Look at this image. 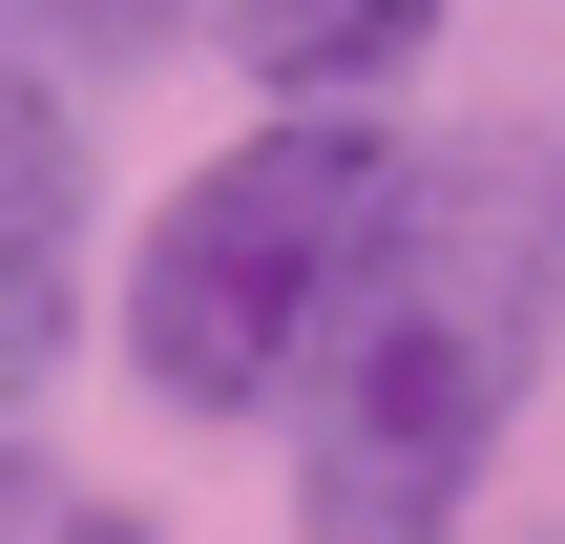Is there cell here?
Here are the masks:
<instances>
[{
  "instance_id": "1",
  "label": "cell",
  "mask_w": 565,
  "mask_h": 544,
  "mask_svg": "<svg viewBox=\"0 0 565 544\" xmlns=\"http://www.w3.org/2000/svg\"><path fill=\"white\" fill-rule=\"evenodd\" d=\"M398 210H419V147L377 105H273L252 147H210L147 210V252H126V377L168 419H273L315 377V335L377 294Z\"/></svg>"
},
{
  "instance_id": "2",
  "label": "cell",
  "mask_w": 565,
  "mask_h": 544,
  "mask_svg": "<svg viewBox=\"0 0 565 544\" xmlns=\"http://www.w3.org/2000/svg\"><path fill=\"white\" fill-rule=\"evenodd\" d=\"M524 273H545V231L503 273H461L440 252V189L398 210L377 294L294 377V524L315 544H440L461 524V482L503 461V398H524Z\"/></svg>"
},
{
  "instance_id": "3",
  "label": "cell",
  "mask_w": 565,
  "mask_h": 544,
  "mask_svg": "<svg viewBox=\"0 0 565 544\" xmlns=\"http://www.w3.org/2000/svg\"><path fill=\"white\" fill-rule=\"evenodd\" d=\"M63 335H84V105L0 63V419L63 377Z\"/></svg>"
},
{
  "instance_id": "4",
  "label": "cell",
  "mask_w": 565,
  "mask_h": 544,
  "mask_svg": "<svg viewBox=\"0 0 565 544\" xmlns=\"http://www.w3.org/2000/svg\"><path fill=\"white\" fill-rule=\"evenodd\" d=\"M189 21H231V63H252L273 105H377L398 63H440L461 0H189Z\"/></svg>"
},
{
  "instance_id": "5",
  "label": "cell",
  "mask_w": 565,
  "mask_h": 544,
  "mask_svg": "<svg viewBox=\"0 0 565 544\" xmlns=\"http://www.w3.org/2000/svg\"><path fill=\"white\" fill-rule=\"evenodd\" d=\"M0 42L21 63H147V42H189V0H0Z\"/></svg>"
},
{
  "instance_id": "6",
  "label": "cell",
  "mask_w": 565,
  "mask_h": 544,
  "mask_svg": "<svg viewBox=\"0 0 565 544\" xmlns=\"http://www.w3.org/2000/svg\"><path fill=\"white\" fill-rule=\"evenodd\" d=\"M0 544H42V461H21V440H0Z\"/></svg>"
},
{
  "instance_id": "7",
  "label": "cell",
  "mask_w": 565,
  "mask_h": 544,
  "mask_svg": "<svg viewBox=\"0 0 565 544\" xmlns=\"http://www.w3.org/2000/svg\"><path fill=\"white\" fill-rule=\"evenodd\" d=\"M63 544H168V524H147V503H63Z\"/></svg>"
},
{
  "instance_id": "8",
  "label": "cell",
  "mask_w": 565,
  "mask_h": 544,
  "mask_svg": "<svg viewBox=\"0 0 565 544\" xmlns=\"http://www.w3.org/2000/svg\"><path fill=\"white\" fill-rule=\"evenodd\" d=\"M545 273H565V168H545Z\"/></svg>"
}]
</instances>
